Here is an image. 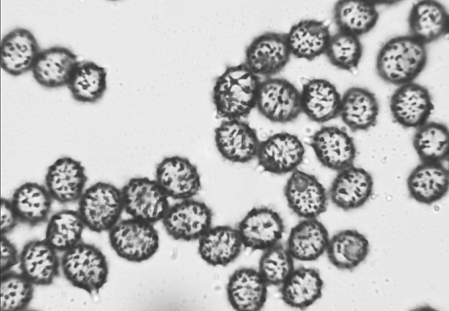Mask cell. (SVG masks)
Instances as JSON below:
<instances>
[{
	"instance_id": "3957f363",
	"label": "cell",
	"mask_w": 449,
	"mask_h": 311,
	"mask_svg": "<svg viewBox=\"0 0 449 311\" xmlns=\"http://www.w3.org/2000/svg\"><path fill=\"white\" fill-rule=\"evenodd\" d=\"M60 267L70 284L90 294L98 293L107 281L109 270L106 257L93 244L81 241L64 252Z\"/></svg>"
},
{
	"instance_id": "2e32d148",
	"label": "cell",
	"mask_w": 449,
	"mask_h": 311,
	"mask_svg": "<svg viewBox=\"0 0 449 311\" xmlns=\"http://www.w3.org/2000/svg\"><path fill=\"white\" fill-rule=\"evenodd\" d=\"M390 109L396 123L404 128H417L428 121L434 105L428 89L412 82L399 86L394 92Z\"/></svg>"
},
{
	"instance_id": "d4e9b609",
	"label": "cell",
	"mask_w": 449,
	"mask_h": 311,
	"mask_svg": "<svg viewBox=\"0 0 449 311\" xmlns=\"http://www.w3.org/2000/svg\"><path fill=\"white\" fill-rule=\"evenodd\" d=\"M407 187L412 199L422 204L432 205L449 191V170L441 163H421L408 176Z\"/></svg>"
},
{
	"instance_id": "ab89813d",
	"label": "cell",
	"mask_w": 449,
	"mask_h": 311,
	"mask_svg": "<svg viewBox=\"0 0 449 311\" xmlns=\"http://www.w3.org/2000/svg\"><path fill=\"white\" fill-rule=\"evenodd\" d=\"M1 274L9 271L19 262V255L14 244L6 237L1 235Z\"/></svg>"
},
{
	"instance_id": "f1b7e54d",
	"label": "cell",
	"mask_w": 449,
	"mask_h": 311,
	"mask_svg": "<svg viewBox=\"0 0 449 311\" xmlns=\"http://www.w3.org/2000/svg\"><path fill=\"white\" fill-rule=\"evenodd\" d=\"M242 243L236 228L229 225L212 227L199 240L201 258L213 266H226L239 256Z\"/></svg>"
},
{
	"instance_id": "d6a6232c",
	"label": "cell",
	"mask_w": 449,
	"mask_h": 311,
	"mask_svg": "<svg viewBox=\"0 0 449 311\" xmlns=\"http://www.w3.org/2000/svg\"><path fill=\"white\" fill-rule=\"evenodd\" d=\"M67 87L76 102L96 103L103 98L107 90V70L93 61H78Z\"/></svg>"
},
{
	"instance_id": "4fadbf2b",
	"label": "cell",
	"mask_w": 449,
	"mask_h": 311,
	"mask_svg": "<svg viewBox=\"0 0 449 311\" xmlns=\"http://www.w3.org/2000/svg\"><path fill=\"white\" fill-rule=\"evenodd\" d=\"M304 154V146L298 136L283 132L260 141L256 158L264 171L281 175L297 169Z\"/></svg>"
},
{
	"instance_id": "30bf717a",
	"label": "cell",
	"mask_w": 449,
	"mask_h": 311,
	"mask_svg": "<svg viewBox=\"0 0 449 311\" xmlns=\"http://www.w3.org/2000/svg\"><path fill=\"white\" fill-rule=\"evenodd\" d=\"M289 208L302 219L317 218L327 208L328 193L314 175L296 169L284 187Z\"/></svg>"
},
{
	"instance_id": "cb8c5ba5",
	"label": "cell",
	"mask_w": 449,
	"mask_h": 311,
	"mask_svg": "<svg viewBox=\"0 0 449 311\" xmlns=\"http://www.w3.org/2000/svg\"><path fill=\"white\" fill-rule=\"evenodd\" d=\"M19 263L21 273L33 285L51 284L60 267L57 251L44 239L27 242L19 255Z\"/></svg>"
},
{
	"instance_id": "d6986e66",
	"label": "cell",
	"mask_w": 449,
	"mask_h": 311,
	"mask_svg": "<svg viewBox=\"0 0 449 311\" xmlns=\"http://www.w3.org/2000/svg\"><path fill=\"white\" fill-rule=\"evenodd\" d=\"M40 50L37 40L30 30L23 27L13 28L1 40V68L13 77L31 71Z\"/></svg>"
},
{
	"instance_id": "8d00e7d4",
	"label": "cell",
	"mask_w": 449,
	"mask_h": 311,
	"mask_svg": "<svg viewBox=\"0 0 449 311\" xmlns=\"http://www.w3.org/2000/svg\"><path fill=\"white\" fill-rule=\"evenodd\" d=\"M331 65L352 72L358 66L363 55L359 37L338 30L331 35L325 54Z\"/></svg>"
},
{
	"instance_id": "7a4b0ae2",
	"label": "cell",
	"mask_w": 449,
	"mask_h": 311,
	"mask_svg": "<svg viewBox=\"0 0 449 311\" xmlns=\"http://www.w3.org/2000/svg\"><path fill=\"white\" fill-rule=\"evenodd\" d=\"M428 61L426 45L410 35L388 40L376 59L378 76L388 84L401 86L412 82L423 71Z\"/></svg>"
},
{
	"instance_id": "ac0fdd59",
	"label": "cell",
	"mask_w": 449,
	"mask_h": 311,
	"mask_svg": "<svg viewBox=\"0 0 449 311\" xmlns=\"http://www.w3.org/2000/svg\"><path fill=\"white\" fill-rule=\"evenodd\" d=\"M371 174L354 165L337 172L328 193L329 200L337 207L350 211L363 206L372 196Z\"/></svg>"
},
{
	"instance_id": "8fae6325",
	"label": "cell",
	"mask_w": 449,
	"mask_h": 311,
	"mask_svg": "<svg viewBox=\"0 0 449 311\" xmlns=\"http://www.w3.org/2000/svg\"><path fill=\"white\" fill-rule=\"evenodd\" d=\"M236 229L242 245L252 251H264L279 243L285 231L284 221L274 209L265 206L252 208Z\"/></svg>"
},
{
	"instance_id": "6da1fadb",
	"label": "cell",
	"mask_w": 449,
	"mask_h": 311,
	"mask_svg": "<svg viewBox=\"0 0 449 311\" xmlns=\"http://www.w3.org/2000/svg\"><path fill=\"white\" fill-rule=\"evenodd\" d=\"M260 78L243 63L227 66L216 79L212 94L218 117L241 119L255 107Z\"/></svg>"
},
{
	"instance_id": "7402d4cb",
	"label": "cell",
	"mask_w": 449,
	"mask_h": 311,
	"mask_svg": "<svg viewBox=\"0 0 449 311\" xmlns=\"http://www.w3.org/2000/svg\"><path fill=\"white\" fill-rule=\"evenodd\" d=\"M268 287L258 271L251 268H239L228 279L226 287L227 299L235 310L259 311L266 303Z\"/></svg>"
},
{
	"instance_id": "ba28073f",
	"label": "cell",
	"mask_w": 449,
	"mask_h": 311,
	"mask_svg": "<svg viewBox=\"0 0 449 311\" xmlns=\"http://www.w3.org/2000/svg\"><path fill=\"white\" fill-rule=\"evenodd\" d=\"M291 55L286 33L267 31L246 46L243 63L259 77H272L285 67Z\"/></svg>"
},
{
	"instance_id": "74e56055",
	"label": "cell",
	"mask_w": 449,
	"mask_h": 311,
	"mask_svg": "<svg viewBox=\"0 0 449 311\" xmlns=\"http://www.w3.org/2000/svg\"><path fill=\"white\" fill-rule=\"evenodd\" d=\"M258 272L268 286H281L292 273L294 259L281 243L263 251Z\"/></svg>"
},
{
	"instance_id": "83f0119b",
	"label": "cell",
	"mask_w": 449,
	"mask_h": 311,
	"mask_svg": "<svg viewBox=\"0 0 449 311\" xmlns=\"http://www.w3.org/2000/svg\"><path fill=\"white\" fill-rule=\"evenodd\" d=\"M286 34L291 55L307 61L325 54L331 36L327 24L313 19L300 20Z\"/></svg>"
},
{
	"instance_id": "5b68a950",
	"label": "cell",
	"mask_w": 449,
	"mask_h": 311,
	"mask_svg": "<svg viewBox=\"0 0 449 311\" xmlns=\"http://www.w3.org/2000/svg\"><path fill=\"white\" fill-rule=\"evenodd\" d=\"M110 244L125 260L141 262L152 257L159 246V237L153 224L137 219L120 220L109 231Z\"/></svg>"
},
{
	"instance_id": "44dd1931",
	"label": "cell",
	"mask_w": 449,
	"mask_h": 311,
	"mask_svg": "<svg viewBox=\"0 0 449 311\" xmlns=\"http://www.w3.org/2000/svg\"><path fill=\"white\" fill-rule=\"evenodd\" d=\"M408 24L409 35L426 45L449 33V13L438 1L420 0L413 4Z\"/></svg>"
},
{
	"instance_id": "277c9868",
	"label": "cell",
	"mask_w": 449,
	"mask_h": 311,
	"mask_svg": "<svg viewBox=\"0 0 449 311\" xmlns=\"http://www.w3.org/2000/svg\"><path fill=\"white\" fill-rule=\"evenodd\" d=\"M78 202L77 211L85 227L97 233L109 231L124 210L121 189L104 182L86 189Z\"/></svg>"
},
{
	"instance_id": "5bb4252c",
	"label": "cell",
	"mask_w": 449,
	"mask_h": 311,
	"mask_svg": "<svg viewBox=\"0 0 449 311\" xmlns=\"http://www.w3.org/2000/svg\"><path fill=\"white\" fill-rule=\"evenodd\" d=\"M221 155L228 161L248 163L256 158L260 141L256 130L241 119H225L214 131Z\"/></svg>"
},
{
	"instance_id": "1f68e13d",
	"label": "cell",
	"mask_w": 449,
	"mask_h": 311,
	"mask_svg": "<svg viewBox=\"0 0 449 311\" xmlns=\"http://www.w3.org/2000/svg\"><path fill=\"white\" fill-rule=\"evenodd\" d=\"M10 200L19 222L34 226L48 219L53 200L45 185L28 182L14 190Z\"/></svg>"
},
{
	"instance_id": "484cf974",
	"label": "cell",
	"mask_w": 449,
	"mask_h": 311,
	"mask_svg": "<svg viewBox=\"0 0 449 311\" xmlns=\"http://www.w3.org/2000/svg\"><path fill=\"white\" fill-rule=\"evenodd\" d=\"M379 111L374 93L364 88L352 87L341 97L339 116L352 131H366L376 125Z\"/></svg>"
},
{
	"instance_id": "836d02e7",
	"label": "cell",
	"mask_w": 449,
	"mask_h": 311,
	"mask_svg": "<svg viewBox=\"0 0 449 311\" xmlns=\"http://www.w3.org/2000/svg\"><path fill=\"white\" fill-rule=\"evenodd\" d=\"M332 14L338 30L358 37L371 31L379 18V13L373 2L359 0L336 1Z\"/></svg>"
},
{
	"instance_id": "4316f807",
	"label": "cell",
	"mask_w": 449,
	"mask_h": 311,
	"mask_svg": "<svg viewBox=\"0 0 449 311\" xmlns=\"http://www.w3.org/2000/svg\"><path fill=\"white\" fill-rule=\"evenodd\" d=\"M329 239L317 218L302 219L291 229L285 246L294 259L313 261L326 252Z\"/></svg>"
},
{
	"instance_id": "8992f818",
	"label": "cell",
	"mask_w": 449,
	"mask_h": 311,
	"mask_svg": "<svg viewBox=\"0 0 449 311\" xmlns=\"http://www.w3.org/2000/svg\"><path fill=\"white\" fill-rule=\"evenodd\" d=\"M255 107L272 122L293 121L302 113L300 92L286 79L266 78L260 82Z\"/></svg>"
},
{
	"instance_id": "60d3db41",
	"label": "cell",
	"mask_w": 449,
	"mask_h": 311,
	"mask_svg": "<svg viewBox=\"0 0 449 311\" xmlns=\"http://www.w3.org/2000/svg\"><path fill=\"white\" fill-rule=\"evenodd\" d=\"M0 205V233L1 235H6L15 227L19 221L10 200L1 198Z\"/></svg>"
},
{
	"instance_id": "603a6c76",
	"label": "cell",
	"mask_w": 449,
	"mask_h": 311,
	"mask_svg": "<svg viewBox=\"0 0 449 311\" xmlns=\"http://www.w3.org/2000/svg\"><path fill=\"white\" fill-rule=\"evenodd\" d=\"M300 97L302 112L312 121L324 123L339 115L341 96L327 80H307L302 85Z\"/></svg>"
},
{
	"instance_id": "4dcf8cb0",
	"label": "cell",
	"mask_w": 449,
	"mask_h": 311,
	"mask_svg": "<svg viewBox=\"0 0 449 311\" xmlns=\"http://www.w3.org/2000/svg\"><path fill=\"white\" fill-rule=\"evenodd\" d=\"M370 251L367 237L355 229L341 230L330 238L326 254L330 263L343 271H352L363 263Z\"/></svg>"
},
{
	"instance_id": "e575fe53",
	"label": "cell",
	"mask_w": 449,
	"mask_h": 311,
	"mask_svg": "<svg viewBox=\"0 0 449 311\" xmlns=\"http://www.w3.org/2000/svg\"><path fill=\"white\" fill-rule=\"evenodd\" d=\"M413 145L421 163H442L449 153L447 126L438 122H426L417 128Z\"/></svg>"
},
{
	"instance_id": "e0dca14e",
	"label": "cell",
	"mask_w": 449,
	"mask_h": 311,
	"mask_svg": "<svg viewBox=\"0 0 449 311\" xmlns=\"http://www.w3.org/2000/svg\"><path fill=\"white\" fill-rule=\"evenodd\" d=\"M87 181L82 163L71 157L63 156L48 166L44 185L53 200L67 204L78 202Z\"/></svg>"
},
{
	"instance_id": "d590c367",
	"label": "cell",
	"mask_w": 449,
	"mask_h": 311,
	"mask_svg": "<svg viewBox=\"0 0 449 311\" xmlns=\"http://www.w3.org/2000/svg\"><path fill=\"white\" fill-rule=\"evenodd\" d=\"M85 227L77 210L63 209L48 219L44 239L57 251L64 252L82 241Z\"/></svg>"
},
{
	"instance_id": "7c38bea8",
	"label": "cell",
	"mask_w": 449,
	"mask_h": 311,
	"mask_svg": "<svg viewBox=\"0 0 449 311\" xmlns=\"http://www.w3.org/2000/svg\"><path fill=\"white\" fill-rule=\"evenodd\" d=\"M155 180L169 198L179 201L192 199L202 186L197 166L178 155L165 157L157 164Z\"/></svg>"
},
{
	"instance_id": "f546056e",
	"label": "cell",
	"mask_w": 449,
	"mask_h": 311,
	"mask_svg": "<svg viewBox=\"0 0 449 311\" xmlns=\"http://www.w3.org/2000/svg\"><path fill=\"white\" fill-rule=\"evenodd\" d=\"M323 287V279L317 269L299 267L294 269L280 286L281 298L289 307L305 310L321 298Z\"/></svg>"
},
{
	"instance_id": "9a60e30c",
	"label": "cell",
	"mask_w": 449,
	"mask_h": 311,
	"mask_svg": "<svg viewBox=\"0 0 449 311\" xmlns=\"http://www.w3.org/2000/svg\"><path fill=\"white\" fill-rule=\"evenodd\" d=\"M309 145L324 167L337 172L354 165L356 148L346 129L324 126L310 137Z\"/></svg>"
},
{
	"instance_id": "f35d334b",
	"label": "cell",
	"mask_w": 449,
	"mask_h": 311,
	"mask_svg": "<svg viewBox=\"0 0 449 311\" xmlns=\"http://www.w3.org/2000/svg\"><path fill=\"white\" fill-rule=\"evenodd\" d=\"M33 284L21 273L1 274L0 310L18 311L25 309L31 302Z\"/></svg>"
},
{
	"instance_id": "52a82bcc",
	"label": "cell",
	"mask_w": 449,
	"mask_h": 311,
	"mask_svg": "<svg viewBox=\"0 0 449 311\" xmlns=\"http://www.w3.org/2000/svg\"><path fill=\"white\" fill-rule=\"evenodd\" d=\"M121 190L124 210L132 218L153 224L163 219L170 207L169 198L155 180L132 178Z\"/></svg>"
},
{
	"instance_id": "9c48e42d",
	"label": "cell",
	"mask_w": 449,
	"mask_h": 311,
	"mask_svg": "<svg viewBox=\"0 0 449 311\" xmlns=\"http://www.w3.org/2000/svg\"><path fill=\"white\" fill-rule=\"evenodd\" d=\"M213 216L206 203L192 198L170 206L162 220L172 238L191 241L199 240L212 227Z\"/></svg>"
},
{
	"instance_id": "ffe728a7",
	"label": "cell",
	"mask_w": 449,
	"mask_h": 311,
	"mask_svg": "<svg viewBox=\"0 0 449 311\" xmlns=\"http://www.w3.org/2000/svg\"><path fill=\"white\" fill-rule=\"evenodd\" d=\"M70 49L54 46L41 50L31 70L37 83L47 89L67 86L78 62Z\"/></svg>"
}]
</instances>
